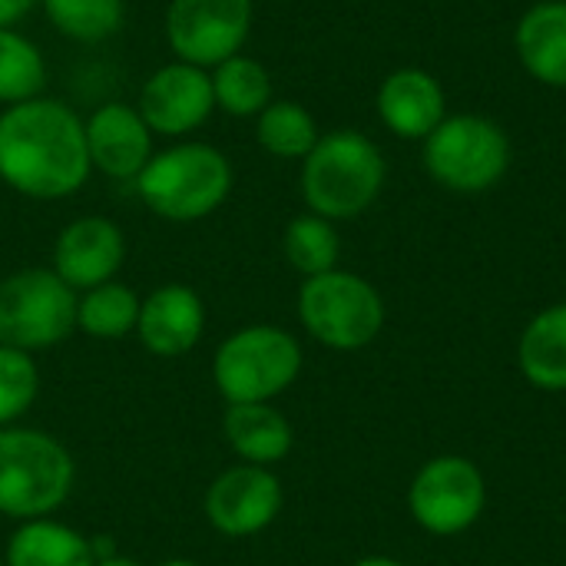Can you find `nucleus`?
I'll list each match as a JSON object with an SVG mask.
<instances>
[{
    "label": "nucleus",
    "instance_id": "nucleus-1",
    "mask_svg": "<svg viewBox=\"0 0 566 566\" xmlns=\"http://www.w3.org/2000/svg\"><path fill=\"white\" fill-rule=\"evenodd\" d=\"M86 126L60 99H27L0 113V179L36 202L80 192L90 179Z\"/></svg>",
    "mask_w": 566,
    "mask_h": 566
},
{
    "label": "nucleus",
    "instance_id": "nucleus-2",
    "mask_svg": "<svg viewBox=\"0 0 566 566\" xmlns=\"http://www.w3.org/2000/svg\"><path fill=\"white\" fill-rule=\"evenodd\" d=\"M385 176V156L365 133L335 129L318 136L302 159V199L308 212L328 222L358 219L381 196Z\"/></svg>",
    "mask_w": 566,
    "mask_h": 566
},
{
    "label": "nucleus",
    "instance_id": "nucleus-3",
    "mask_svg": "<svg viewBox=\"0 0 566 566\" xmlns=\"http://www.w3.org/2000/svg\"><path fill=\"white\" fill-rule=\"evenodd\" d=\"M76 464L70 451L40 428H0V517H53L73 494Z\"/></svg>",
    "mask_w": 566,
    "mask_h": 566
},
{
    "label": "nucleus",
    "instance_id": "nucleus-4",
    "mask_svg": "<svg viewBox=\"0 0 566 566\" xmlns=\"http://www.w3.org/2000/svg\"><path fill=\"white\" fill-rule=\"evenodd\" d=\"M143 206L169 222H199L232 192V163L209 143H179L153 153L136 176Z\"/></svg>",
    "mask_w": 566,
    "mask_h": 566
},
{
    "label": "nucleus",
    "instance_id": "nucleus-5",
    "mask_svg": "<svg viewBox=\"0 0 566 566\" xmlns=\"http://www.w3.org/2000/svg\"><path fill=\"white\" fill-rule=\"evenodd\" d=\"M302 365L305 355L292 332L279 325H245L219 342L212 381L226 405H265L298 381Z\"/></svg>",
    "mask_w": 566,
    "mask_h": 566
},
{
    "label": "nucleus",
    "instance_id": "nucleus-6",
    "mask_svg": "<svg viewBox=\"0 0 566 566\" xmlns=\"http://www.w3.org/2000/svg\"><path fill=\"white\" fill-rule=\"evenodd\" d=\"M381 292L345 269H332L302 279L298 289V322L302 328L332 352H361L385 328Z\"/></svg>",
    "mask_w": 566,
    "mask_h": 566
},
{
    "label": "nucleus",
    "instance_id": "nucleus-7",
    "mask_svg": "<svg viewBox=\"0 0 566 566\" xmlns=\"http://www.w3.org/2000/svg\"><path fill=\"white\" fill-rule=\"evenodd\" d=\"M421 159L438 186L461 196H478L507 176L511 136L494 119L478 113L444 116L424 139Z\"/></svg>",
    "mask_w": 566,
    "mask_h": 566
},
{
    "label": "nucleus",
    "instance_id": "nucleus-8",
    "mask_svg": "<svg viewBox=\"0 0 566 566\" xmlns=\"http://www.w3.org/2000/svg\"><path fill=\"white\" fill-rule=\"evenodd\" d=\"M80 295L53 269H17L0 279V345L46 352L76 332Z\"/></svg>",
    "mask_w": 566,
    "mask_h": 566
},
{
    "label": "nucleus",
    "instance_id": "nucleus-9",
    "mask_svg": "<svg viewBox=\"0 0 566 566\" xmlns=\"http://www.w3.org/2000/svg\"><path fill=\"white\" fill-rule=\"evenodd\" d=\"M488 507V481L471 458L438 454L418 468L408 488V511L415 524L434 537H458L471 531Z\"/></svg>",
    "mask_w": 566,
    "mask_h": 566
},
{
    "label": "nucleus",
    "instance_id": "nucleus-10",
    "mask_svg": "<svg viewBox=\"0 0 566 566\" xmlns=\"http://www.w3.org/2000/svg\"><path fill=\"white\" fill-rule=\"evenodd\" d=\"M252 30V0H169L166 40L176 60L212 70L242 53Z\"/></svg>",
    "mask_w": 566,
    "mask_h": 566
},
{
    "label": "nucleus",
    "instance_id": "nucleus-11",
    "mask_svg": "<svg viewBox=\"0 0 566 566\" xmlns=\"http://www.w3.org/2000/svg\"><path fill=\"white\" fill-rule=\"evenodd\" d=\"M285 504L282 481L272 468L232 464L202 494V514L209 527L229 541H245L269 531Z\"/></svg>",
    "mask_w": 566,
    "mask_h": 566
},
{
    "label": "nucleus",
    "instance_id": "nucleus-12",
    "mask_svg": "<svg viewBox=\"0 0 566 566\" xmlns=\"http://www.w3.org/2000/svg\"><path fill=\"white\" fill-rule=\"evenodd\" d=\"M139 116L159 136H186L199 129L216 109L212 76L192 63H166L159 66L139 90Z\"/></svg>",
    "mask_w": 566,
    "mask_h": 566
},
{
    "label": "nucleus",
    "instance_id": "nucleus-13",
    "mask_svg": "<svg viewBox=\"0 0 566 566\" xmlns=\"http://www.w3.org/2000/svg\"><path fill=\"white\" fill-rule=\"evenodd\" d=\"M126 262V235L106 216H80L66 222L53 242V272L80 295L113 282Z\"/></svg>",
    "mask_w": 566,
    "mask_h": 566
},
{
    "label": "nucleus",
    "instance_id": "nucleus-14",
    "mask_svg": "<svg viewBox=\"0 0 566 566\" xmlns=\"http://www.w3.org/2000/svg\"><path fill=\"white\" fill-rule=\"evenodd\" d=\"M206 332V302L196 289L169 282L153 289L139 302L136 338L156 358H182L189 355Z\"/></svg>",
    "mask_w": 566,
    "mask_h": 566
},
{
    "label": "nucleus",
    "instance_id": "nucleus-15",
    "mask_svg": "<svg viewBox=\"0 0 566 566\" xmlns=\"http://www.w3.org/2000/svg\"><path fill=\"white\" fill-rule=\"evenodd\" d=\"M86 126V153L90 166L109 179H133L153 159V129L129 103H103L93 109Z\"/></svg>",
    "mask_w": 566,
    "mask_h": 566
},
{
    "label": "nucleus",
    "instance_id": "nucleus-16",
    "mask_svg": "<svg viewBox=\"0 0 566 566\" xmlns=\"http://www.w3.org/2000/svg\"><path fill=\"white\" fill-rule=\"evenodd\" d=\"M444 90L421 66H401L378 86V116L398 139H428L444 119Z\"/></svg>",
    "mask_w": 566,
    "mask_h": 566
},
{
    "label": "nucleus",
    "instance_id": "nucleus-17",
    "mask_svg": "<svg viewBox=\"0 0 566 566\" xmlns=\"http://www.w3.org/2000/svg\"><path fill=\"white\" fill-rule=\"evenodd\" d=\"M222 434L242 464L275 468L295 448L292 421L272 405H229L222 415Z\"/></svg>",
    "mask_w": 566,
    "mask_h": 566
},
{
    "label": "nucleus",
    "instance_id": "nucleus-18",
    "mask_svg": "<svg viewBox=\"0 0 566 566\" xmlns=\"http://www.w3.org/2000/svg\"><path fill=\"white\" fill-rule=\"evenodd\" d=\"M514 50L537 83L566 90V0L534 3L514 30Z\"/></svg>",
    "mask_w": 566,
    "mask_h": 566
},
{
    "label": "nucleus",
    "instance_id": "nucleus-19",
    "mask_svg": "<svg viewBox=\"0 0 566 566\" xmlns=\"http://www.w3.org/2000/svg\"><path fill=\"white\" fill-rule=\"evenodd\" d=\"M7 566H93V537L80 534L76 527L56 521V517H40V521H23L7 541L3 551Z\"/></svg>",
    "mask_w": 566,
    "mask_h": 566
},
{
    "label": "nucleus",
    "instance_id": "nucleus-20",
    "mask_svg": "<svg viewBox=\"0 0 566 566\" xmlns=\"http://www.w3.org/2000/svg\"><path fill=\"white\" fill-rule=\"evenodd\" d=\"M517 365L537 391H566V302L547 305L524 325Z\"/></svg>",
    "mask_w": 566,
    "mask_h": 566
},
{
    "label": "nucleus",
    "instance_id": "nucleus-21",
    "mask_svg": "<svg viewBox=\"0 0 566 566\" xmlns=\"http://www.w3.org/2000/svg\"><path fill=\"white\" fill-rule=\"evenodd\" d=\"M139 302L143 298L116 279L96 289H86L80 292V302H76V332L96 342H119L136 332Z\"/></svg>",
    "mask_w": 566,
    "mask_h": 566
},
{
    "label": "nucleus",
    "instance_id": "nucleus-22",
    "mask_svg": "<svg viewBox=\"0 0 566 566\" xmlns=\"http://www.w3.org/2000/svg\"><path fill=\"white\" fill-rule=\"evenodd\" d=\"M212 96L216 106L229 116H259L272 103V80L269 70L245 53H235L212 66Z\"/></svg>",
    "mask_w": 566,
    "mask_h": 566
},
{
    "label": "nucleus",
    "instance_id": "nucleus-23",
    "mask_svg": "<svg viewBox=\"0 0 566 566\" xmlns=\"http://www.w3.org/2000/svg\"><path fill=\"white\" fill-rule=\"evenodd\" d=\"M318 136L315 116L292 99H272L255 119V139L275 159H305Z\"/></svg>",
    "mask_w": 566,
    "mask_h": 566
},
{
    "label": "nucleus",
    "instance_id": "nucleus-24",
    "mask_svg": "<svg viewBox=\"0 0 566 566\" xmlns=\"http://www.w3.org/2000/svg\"><path fill=\"white\" fill-rule=\"evenodd\" d=\"M282 252H285V262L302 279H312V275H322V272L338 269L342 239H338L335 222H328V219H322L315 212H302V216H295L285 226Z\"/></svg>",
    "mask_w": 566,
    "mask_h": 566
},
{
    "label": "nucleus",
    "instance_id": "nucleus-25",
    "mask_svg": "<svg viewBox=\"0 0 566 566\" xmlns=\"http://www.w3.org/2000/svg\"><path fill=\"white\" fill-rule=\"evenodd\" d=\"M46 86V60L33 40L13 27H0V103L17 106L36 99Z\"/></svg>",
    "mask_w": 566,
    "mask_h": 566
},
{
    "label": "nucleus",
    "instance_id": "nucleus-26",
    "mask_svg": "<svg viewBox=\"0 0 566 566\" xmlns=\"http://www.w3.org/2000/svg\"><path fill=\"white\" fill-rule=\"evenodd\" d=\"M50 23L80 43H99L123 27L126 3L123 0H40Z\"/></svg>",
    "mask_w": 566,
    "mask_h": 566
},
{
    "label": "nucleus",
    "instance_id": "nucleus-27",
    "mask_svg": "<svg viewBox=\"0 0 566 566\" xmlns=\"http://www.w3.org/2000/svg\"><path fill=\"white\" fill-rule=\"evenodd\" d=\"M40 395V368L30 352L0 345V428L20 424Z\"/></svg>",
    "mask_w": 566,
    "mask_h": 566
},
{
    "label": "nucleus",
    "instance_id": "nucleus-28",
    "mask_svg": "<svg viewBox=\"0 0 566 566\" xmlns=\"http://www.w3.org/2000/svg\"><path fill=\"white\" fill-rule=\"evenodd\" d=\"M40 0H0V27H13L20 17H27Z\"/></svg>",
    "mask_w": 566,
    "mask_h": 566
},
{
    "label": "nucleus",
    "instance_id": "nucleus-29",
    "mask_svg": "<svg viewBox=\"0 0 566 566\" xmlns=\"http://www.w3.org/2000/svg\"><path fill=\"white\" fill-rule=\"evenodd\" d=\"M352 566H408L405 560H395V557H385V554H375V557H361Z\"/></svg>",
    "mask_w": 566,
    "mask_h": 566
},
{
    "label": "nucleus",
    "instance_id": "nucleus-30",
    "mask_svg": "<svg viewBox=\"0 0 566 566\" xmlns=\"http://www.w3.org/2000/svg\"><path fill=\"white\" fill-rule=\"evenodd\" d=\"M93 566H143L139 560H133V557H123L119 551L116 554H109V557H99Z\"/></svg>",
    "mask_w": 566,
    "mask_h": 566
},
{
    "label": "nucleus",
    "instance_id": "nucleus-31",
    "mask_svg": "<svg viewBox=\"0 0 566 566\" xmlns=\"http://www.w3.org/2000/svg\"><path fill=\"white\" fill-rule=\"evenodd\" d=\"M159 566H202V564H196V560H186V557H172V560H163Z\"/></svg>",
    "mask_w": 566,
    "mask_h": 566
},
{
    "label": "nucleus",
    "instance_id": "nucleus-32",
    "mask_svg": "<svg viewBox=\"0 0 566 566\" xmlns=\"http://www.w3.org/2000/svg\"><path fill=\"white\" fill-rule=\"evenodd\" d=\"M0 566H7V564H3V557H0Z\"/></svg>",
    "mask_w": 566,
    "mask_h": 566
}]
</instances>
